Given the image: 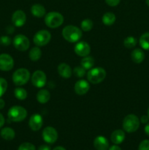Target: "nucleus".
<instances>
[{
	"label": "nucleus",
	"instance_id": "33",
	"mask_svg": "<svg viewBox=\"0 0 149 150\" xmlns=\"http://www.w3.org/2000/svg\"><path fill=\"white\" fill-rule=\"evenodd\" d=\"M11 43V38L8 36H2L0 38V44L4 46H8Z\"/></svg>",
	"mask_w": 149,
	"mask_h": 150
},
{
	"label": "nucleus",
	"instance_id": "6",
	"mask_svg": "<svg viewBox=\"0 0 149 150\" xmlns=\"http://www.w3.org/2000/svg\"><path fill=\"white\" fill-rule=\"evenodd\" d=\"M30 73L26 68H19L13 74V81L16 86H23L29 81Z\"/></svg>",
	"mask_w": 149,
	"mask_h": 150
},
{
	"label": "nucleus",
	"instance_id": "1",
	"mask_svg": "<svg viewBox=\"0 0 149 150\" xmlns=\"http://www.w3.org/2000/svg\"><path fill=\"white\" fill-rule=\"evenodd\" d=\"M82 31L77 26L69 25L65 26L62 30V36L70 42H76L82 38Z\"/></svg>",
	"mask_w": 149,
	"mask_h": 150
},
{
	"label": "nucleus",
	"instance_id": "38",
	"mask_svg": "<svg viewBox=\"0 0 149 150\" xmlns=\"http://www.w3.org/2000/svg\"><path fill=\"white\" fill-rule=\"evenodd\" d=\"M108 150H122L121 149V148L119 146H118L117 144H114V145H112V146H109V149Z\"/></svg>",
	"mask_w": 149,
	"mask_h": 150
},
{
	"label": "nucleus",
	"instance_id": "40",
	"mask_svg": "<svg viewBox=\"0 0 149 150\" xmlns=\"http://www.w3.org/2000/svg\"><path fill=\"white\" fill-rule=\"evenodd\" d=\"M144 130H145V134L147 135V136H149V122H148L147 124H146L145 127V128H144Z\"/></svg>",
	"mask_w": 149,
	"mask_h": 150
},
{
	"label": "nucleus",
	"instance_id": "39",
	"mask_svg": "<svg viewBox=\"0 0 149 150\" xmlns=\"http://www.w3.org/2000/svg\"><path fill=\"white\" fill-rule=\"evenodd\" d=\"M4 122H5V120H4V117H3L2 114L0 113V127H1L3 125H4Z\"/></svg>",
	"mask_w": 149,
	"mask_h": 150
},
{
	"label": "nucleus",
	"instance_id": "11",
	"mask_svg": "<svg viewBox=\"0 0 149 150\" xmlns=\"http://www.w3.org/2000/svg\"><path fill=\"white\" fill-rule=\"evenodd\" d=\"M14 67V60L13 57L7 54L0 55V70L10 71Z\"/></svg>",
	"mask_w": 149,
	"mask_h": 150
},
{
	"label": "nucleus",
	"instance_id": "22",
	"mask_svg": "<svg viewBox=\"0 0 149 150\" xmlns=\"http://www.w3.org/2000/svg\"><path fill=\"white\" fill-rule=\"evenodd\" d=\"M0 134H1V138L6 141L13 140V139L15 138V130H13V128L9 127H4L3 129H1Z\"/></svg>",
	"mask_w": 149,
	"mask_h": 150
},
{
	"label": "nucleus",
	"instance_id": "12",
	"mask_svg": "<svg viewBox=\"0 0 149 150\" xmlns=\"http://www.w3.org/2000/svg\"><path fill=\"white\" fill-rule=\"evenodd\" d=\"M29 125L33 131H38L43 125V119L39 114H32L29 118Z\"/></svg>",
	"mask_w": 149,
	"mask_h": 150
},
{
	"label": "nucleus",
	"instance_id": "19",
	"mask_svg": "<svg viewBox=\"0 0 149 150\" xmlns=\"http://www.w3.org/2000/svg\"><path fill=\"white\" fill-rule=\"evenodd\" d=\"M31 13L34 17L36 18H42L45 16L46 10L40 4H34L31 7Z\"/></svg>",
	"mask_w": 149,
	"mask_h": 150
},
{
	"label": "nucleus",
	"instance_id": "20",
	"mask_svg": "<svg viewBox=\"0 0 149 150\" xmlns=\"http://www.w3.org/2000/svg\"><path fill=\"white\" fill-rule=\"evenodd\" d=\"M131 59L136 64H140L145 59V53L140 48H136L131 53Z\"/></svg>",
	"mask_w": 149,
	"mask_h": 150
},
{
	"label": "nucleus",
	"instance_id": "28",
	"mask_svg": "<svg viewBox=\"0 0 149 150\" xmlns=\"http://www.w3.org/2000/svg\"><path fill=\"white\" fill-rule=\"evenodd\" d=\"M93 26V23L91 19H84L80 23V28L84 32H89L92 29Z\"/></svg>",
	"mask_w": 149,
	"mask_h": 150
},
{
	"label": "nucleus",
	"instance_id": "29",
	"mask_svg": "<svg viewBox=\"0 0 149 150\" xmlns=\"http://www.w3.org/2000/svg\"><path fill=\"white\" fill-rule=\"evenodd\" d=\"M137 39L132 36H129L126 38L124 40V45L127 48H132L137 45Z\"/></svg>",
	"mask_w": 149,
	"mask_h": 150
},
{
	"label": "nucleus",
	"instance_id": "21",
	"mask_svg": "<svg viewBox=\"0 0 149 150\" xmlns=\"http://www.w3.org/2000/svg\"><path fill=\"white\" fill-rule=\"evenodd\" d=\"M51 99V93L47 89H41L37 94V100L41 104L48 103Z\"/></svg>",
	"mask_w": 149,
	"mask_h": 150
},
{
	"label": "nucleus",
	"instance_id": "8",
	"mask_svg": "<svg viewBox=\"0 0 149 150\" xmlns=\"http://www.w3.org/2000/svg\"><path fill=\"white\" fill-rule=\"evenodd\" d=\"M13 45L19 51H26L30 45L29 38L25 35H17L13 39Z\"/></svg>",
	"mask_w": 149,
	"mask_h": 150
},
{
	"label": "nucleus",
	"instance_id": "25",
	"mask_svg": "<svg viewBox=\"0 0 149 150\" xmlns=\"http://www.w3.org/2000/svg\"><path fill=\"white\" fill-rule=\"evenodd\" d=\"M29 57L32 61L36 62L38 61L42 57V51L41 49L38 46L34 47L31 49L29 53Z\"/></svg>",
	"mask_w": 149,
	"mask_h": 150
},
{
	"label": "nucleus",
	"instance_id": "16",
	"mask_svg": "<svg viewBox=\"0 0 149 150\" xmlns=\"http://www.w3.org/2000/svg\"><path fill=\"white\" fill-rule=\"evenodd\" d=\"M93 146L96 150H108L109 142L105 136H98L93 141Z\"/></svg>",
	"mask_w": 149,
	"mask_h": 150
},
{
	"label": "nucleus",
	"instance_id": "42",
	"mask_svg": "<svg viewBox=\"0 0 149 150\" xmlns=\"http://www.w3.org/2000/svg\"><path fill=\"white\" fill-rule=\"evenodd\" d=\"M53 150H67V149H66L64 147H63V146H56V147Z\"/></svg>",
	"mask_w": 149,
	"mask_h": 150
},
{
	"label": "nucleus",
	"instance_id": "5",
	"mask_svg": "<svg viewBox=\"0 0 149 150\" xmlns=\"http://www.w3.org/2000/svg\"><path fill=\"white\" fill-rule=\"evenodd\" d=\"M106 74V71L102 67H93L90 69L87 73V79L90 83L97 84L105 80Z\"/></svg>",
	"mask_w": 149,
	"mask_h": 150
},
{
	"label": "nucleus",
	"instance_id": "13",
	"mask_svg": "<svg viewBox=\"0 0 149 150\" xmlns=\"http://www.w3.org/2000/svg\"><path fill=\"white\" fill-rule=\"evenodd\" d=\"M74 51L77 55L84 57L89 55L91 52V47L88 42L85 41H80L74 45Z\"/></svg>",
	"mask_w": 149,
	"mask_h": 150
},
{
	"label": "nucleus",
	"instance_id": "43",
	"mask_svg": "<svg viewBox=\"0 0 149 150\" xmlns=\"http://www.w3.org/2000/svg\"><path fill=\"white\" fill-rule=\"evenodd\" d=\"M145 3L149 7V0H145Z\"/></svg>",
	"mask_w": 149,
	"mask_h": 150
},
{
	"label": "nucleus",
	"instance_id": "24",
	"mask_svg": "<svg viewBox=\"0 0 149 150\" xmlns=\"http://www.w3.org/2000/svg\"><path fill=\"white\" fill-rule=\"evenodd\" d=\"M115 20H116L115 15L111 12H108V13H105L102 18V23L106 26L112 25L115 22Z\"/></svg>",
	"mask_w": 149,
	"mask_h": 150
},
{
	"label": "nucleus",
	"instance_id": "32",
	"mask_svg": "<svg viewBox=\"0 0 149 150\" xmlns=\"http://www.w3.org/2000/svg\"><path fill=\"white\" fill-rule=\"evenodd\" d=\"M18 150H36V147L34 144L29 142H24L19 146Z\"/></svg>",
	"mask_w": 149,
	"mask_h": 150
},
{
	"label": "nucleus",
	"instance_id": "36",
	"mask_svg": "<svg viewBox=\"0 0 149 150\" xmlns=\"http://www.w3.org/2000/svg\"><path fill=\"white\" fill-rule=\"evenodd\" d=\"M148 120H149V117H148V116L143 115L141 117L140 121L142 123H143V124H147V123L148 122Z\"/></svg>",
	"mask_w": 149,
	"mask_h": 150
},
{
	"label": "nucleus",
	"instance_id": "7",
	"mask_svg": "<svg viewBox=\"0 0 149 150\" xmlns=\"http://www.w3.org/2000/svg\"><path fill=\"white\" fill-rule=\"evenodd\" d=\"M51 40V34L49 31L42 29L37 32L33 38V42L37 46L42 47L45 46L49 43Z\"/></svg>",
	"mask_w": 149,
	"mask_h": 150
},
{
	"label": "nucleus",
	"instance_id": "34",
	"mask_svg": "<svg viewBox=\"0 0 149 150\" xmlns=\"http://www.w3.org/2000/svg\"><path fill=\"white\" fill-rule=\"evenodd\" d=\"M138 150H149V140L145 139L142 141L139 144Z\"/></svg>",
	"mask_w": 149,
	"mask_h": 150
},
{
	"label": "nucleus",
	"instance_id": "27",
	"mask_svg": "<svg viewBox=\"0 0 149 150\" xmlns=\"http://www.w3.org/2000/svg\"><path fill=\"white\" fill-rule=\"evenodd\" d=\"M15 97L19 100H24L28 96L27 92L25 89L22 87H17L14 90Z\"/></svg>",
	"mask_w": 149,
	"mask_h": 150
},
{
	"label": "nucleus",
	"instance_id": "37",
	"mask_svg": "<svg viewBox=\"0 0 149 150\" xmlns=\"http://www.w3.org/2000/svg\"><path fill=\"white\" fill-rule=\"evenodd\" d=\"M37 150H51V146L47 144H42L38 147Z\"/></svg>",
	"mask_w": 149,
	"mask_h": 150
},
{
	"label": "nucleus",
	"instance_id": "4",
	"mask_svg": "<svg viewBox=\"0 0 149 150\" xmlns=\"http://www.w3.org/2000/svg\"><path fill=\"white\" fill-rule=\"evenodd\" d=\"M64 16L58 12H50L45 16V23L51 29L59 27L64 23Z\"/></svg>",
	"mask_w": 149,
	"mask_h": 150
},
{
	"label": "nucleus",
	"instance_id": "10",
	"mask_svg": "<svg viewBox=\"0 0 149 150\" xmlns=\"http://www.w3.org/2000/svg\"><path fill=\"white\" fill-rule=\"evenodd\" d=\"M31 81H32V84L37 88H42L46 83V75L42 70H36L32 74Z\"/></svg>",
	"mask_w": 149,
	"mask_h": 150
},
{
	"label": "nucleus",
	"instance_id": "15",
	"mask_svg": "<svg viewBox=\"0 0 149 150\" xmlns=\"http://www.w3.org/2000/svg\"><path fill=\"white\" fill-rule=\"evenodd\" d=\"M90 89V84L89 81L81 79L77 81L74 86V90L75 93L78 95H83L87 93Z\"/></svg>",
	"mask_w": 149,
	"mask_h": 150
},
{
	"label": "nucleus",
	"instance_id": "14",
	"mask_svg": "<svg viewBox=\"0 0 149 150\" xmlns=\"http://www.w3.org/2000/svg\"><path fill=\"white\" fill-rule=\"evenodd\" d=\"M26 21V13L21 10H18L14 12L12 16V22L17 27L23 26Z\"/></svg>",
	"mask_w": 149,
	"mask_h": 150
},
{
	"label": "nucleus",
	"instance_id": "26",
	"mask_svg": "<svg viewBox=\"0 0 149 150\" xmlns=\"http://www.w3.org/2000/svg\"><path fill=\"white\" fill-rule=\"evenodd\" d=\"M139 43L142 48L149 51V32H145L140 36Z\"/></svg>",
	"mask_w": 149,
	"mask_h": 150
},
{
	"label": "nucleus",
	"instance_id": "35",
	"mask_svg": "<svg viewBox=\"0 0 149 150\" xmlns=\"http://www.w3.org/2000/svg\"><path fill=\"white\" fill-rule=\"evenodd\" d=\"M121 0H105V2L110 7H115L120 3Z\"/></svg>",
	"mask_w": 149,
	"mask_h": 150
},
{
	"label": "nucleus",
	"instance_id": "30",
	"mask_svg": "<svg viewBox=\"0 0 149 150\" xmlns=\"http://www.w3.org/2000/svg\"><path fill=\"white\" fill-rule=\"evenodd\" d=\"M72 73L77 78H83L86 75V70L82 66H77L73 69Z\"/></svg>",
	"mask_w": 149,
	"mask_h": 150
},
{
	"label": "nucleus",
	"instance_id": "18",
	"mask_svg": "<svg viewBox=\"0 0 149 150\" xmlns=\"http://www.w3.org/2000/svg\"><path fill=\"white\" fill-rule=\"evenodd\" d=\"M126 135L124 130H115L112 133L110 136V140L114 144H120L123 143L124 140H125Z\"/></svg>",
	"mask_w": 149,
	"mask_h": 150
},
{
	"label": "nucleus",
	"instance_id": "2",
	"mask_svg": "<svg viewBox=\"0 0 149 150\" xmlns=\"http://www.w3.org/2000/svg\"><path fill=\"white\" fill-rule=\"evenodd\" d=\"M7 117L10 121L13 122H20L26 118L27 111L26 108L20 105H14L9 109Z\"/></svg>",
	"mask_w": 149,
	"mask_h": 150
},
{
	"label": "nucleus",
	"instance_id": "41",
	"mask_svg": "<svg viewBox=\"0 0 149 150\" xmlns=\"http://www.w3.org/2000/svg\"><path fill=\"white\" fill-rule=\"evenodd\" d=\"M4 105H5V102L3 99H1L0 98V109H2V108H4Z\"/></svg>",
	"mask_w": 149,
	"mask_h": 150
},
{
	"label": "nucleus",
	"instance_id": "23",
	"mask_svg": "<svg viewBox=\"0 0 149 150\" xmlns=\"http://www.w3.org/2000/svg\"><path fill=\"white\" fill-rule=\"evenodd\" d=\"M94 59L90 56H86L84 57L80 61V66L83 67L85 70H90V69L93 68V65H94Z\"/></svg>",
	"mask_w": 149,
	"mask_h": 150
},
{
	"label": "nucleus",
	"instance_id": "31",
	"mask_svg": "<svg viewBox=\"0 0 149 150\" xmlns=\"http://www.w3.org/2000/svg\"><path fill=\"white\" fill-rule=\"evenodd\" d=\"M7 82L3 78H0V98L5 93L7 89Z\"/></svg>",
	"mask_w": 149,
	"mask_h": 150
},
{
	"label": "nucleus",
	"instance_id": "44",
	"mask_svg": "<svg viewBox=\"0 0 149 150\" xmlns=\"http://www.w3.org/2000/svg\"><path fill=\"white\" fill-rule=\"evenodd\" d=\"M147 113H148V117H149V107H148V111H147Z\"/></svg>",
	"mask_w": 149,
	"mask_h": 150
},
{
	"label": "nucleus",
	"instance_id": "17",
	"mask_svg": "<svg viewBox=\"0 0 149 150\" xmlns=\"http://www.w3.org/2000/svg\"><path fill=\"white\" fill-rule=\"evenodd\" d=\"M57 70L59 76L64 79H69L72 75L71 67L66 63H60L57 67Z\"/></svg>",
	"mask_w": 149,
	"mask_h": 150
},
{
	"label": "nucleus",
	"instance_id": "3",
	"mask_svg": "<svg viewBox=\"0 0 149 150\" xmlns=\"http://www.w3.org/2000/svg\"><path fill=\"white\" fill-rule=\"evenodd\" d=\"M140 121L135 114H128L123 120L122 126L124 130L129 133H134L138 130Z\"/></svg>",
	"mask_w": 149,
	"mask_h": 150
},
{
	"label": "nucleus",
	"instance_id": "9",
	"mask_svg": "<svg viewBox=\"0 0 149 150\" xmlns=\"http://www.w3.org/2000/svg\"><path fill=\"white\" fill-rule=\"evenodd\" d=\"M42 136L44 142H45L48 144H54L57 141L58 135V132H57V130L54 127L48 126V127L44 128L42 133Z\"/></svg>",
	"mask_w": 149,
	"mask_h": 150
}]
</instances>
